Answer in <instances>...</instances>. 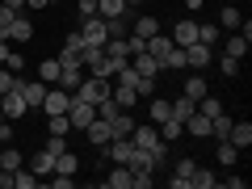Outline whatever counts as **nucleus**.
Masks as SVG:
<instances>
[{"label":"nucleus","mask_w":252,"mask_h":189,"mask_svg":"<svg viewBox=\"0 0 252 189\" xmlns=\"http://www.w3.org/2000/svg\"><path fill=\"white\" fill-rule=\"evenodd\" d=\"M109 84H114V80H97V76H84V80H80V89H76L72 97L89 101V105H101V101L109 97Z\"/></svg>","instance_id":"obj_1"},{"label":"nucleus","mask_w":252,"mask_h":189,"mask_svg":"<svg viewBox=\"0 0 252 189\" xmlns=\"http://www.w3.org/2000/svg\"><path fill=\"white\" fill-rule=\"evenodd\" d=\"M0 114L9 118V122H17L21 114H30V105H26V97H21V89H17V84H13V89L4 93V97H0Z\"/></svg>","instance_id":"obj_2"},{"label":"nucleus","mask_w":252,"mask_h":189,"mask_svg":"<svg viewBox=\"0 0 252 189\" xmlns=\"http://www.w3.org/2000/svg\"><path fill=\"white\" fill-rule=\"evenodd\" d=\"M93 118H97V105H89V101L72 97V105H67V122H72V130H84Z\"/></svg>","instance_id":"obj_3"},{"label":"nucleus","mask_w":252,"mask_h":189,"mask_svg":"<svg viewBox=\"0 0 252 189\" xmlns=\"http://www.w3.org/2000/svg\"><path fill=\"white\" fill-rule=\"evenodd\" d=\"M80 38H84V42H93V46H105V42H109L105 17H89V21H80Z\"/></svg>","instance_id":"obj_4"},{"label":"nucleus","mask_w":252,"mask_h":189,"mask_svg":"<svg viewBox=\"0 0 252 189\" xmlns=\"http://www.w3.org/2000/svg\"><path fill=\"white\" fill-rule=\"evenodd\" d=\"M185 67L189 72H206L210 67V46L206 42H189L185 46Z\"/></svg>","instance_id":"obj_5"},{"label":"nucleus","mask_w":252,"mask_h":189,"mask_svg":"<svg viewBox=\"0 0 252 189\" xmlns=\"http://www.w3.org/2000/svg\"><path fill=\"white\" fill-rule=\"evenodd\" d=\"M67 105H72V93L46 89V97H42V114H46V118H51V114H67Z\"/></svg>","instance_id":"obj_6"},{"label":"nucleus","mask_w":252,"mask_h":189,"mask_svg":"<svg viewBox=\"0 0 252 189\" xmlns=\"http://www.w3.org/2000/svg\"><path fill=\"white\" fill-rule=\"evenodd\" d=\"M130 143L135 147H156V143H164V139H160V130H156V122H135Z\"/></svg>","instance_id":"obj_7"},{"label":"nucleus","mask_w":252,"mask_h":189,"mask_svg":"<svg viewBox=\"0 0 252 189\" xmlns=\"http://www.w3.org/2000/svg\"><path fill=\"white\" fill-rule=\"evenodd\" d=\"M17 89H21V97H26L30 109H42V97H46V84L42 80H21V76H17Z\"/></svg>","instance_id":"obj_8"},{"label":"nucleus","mask_w":252,"mask_h":189,"mask_svg":"<svg viewBox=\"0 0 252 189\" xmlns=\"http://www.w3.org/2000/svg\"><path fill=\"white\" fill-rule=\"evenodd\" d=\"M130 67H135L139 76H147V80H156V76H160V59H156V55H147V51H135V55H130Z\"/></svg>","instance_id":"obj_9"},{"label":"nucleus","mask_w":252,"mask_h":189,"mask_svg":"<svg viewBox=\"0 0 252 189\" xmlns=\"http://www.w3.org/2000/svg\"><path fill=\"white\" fill-rule=\"evenodd\" d=\"M227 143H231L235 152H248V147H252V122H244V118H240V122H231V135H227Z\"/></svg>","instance_id":"obj_10"},{"label":"nucleus","mask_w":252,"mask_h":189,"mask_svg":"<svg viewBox=\"0 0 252 189\" xmlns=\"http://www.w3.org/2000/svg\"><path fill=\"white\" fill-rule=\"evenodd\" d=\"M34 38V21L26 17V13H17V17L9 21V42H30Z\"/></svg>","instance_id":"obj_11"},{"label":"nucleus","mask_w":252,"mask_h":189,"mask_svg":"<svg viewBox=\"0 0 252 189\" xmlns=\"http://www.w3.org/2000/svg\"><path fill=\"white\" fill-rule=\"evenodd\" d=\"M126 168L135 172V177H139V172H156V160H152V152H147V147H135V152L126 156Z\"/></svg>","instance_id":"obj_12"},{"label":"nucleus","mask_w":252,"mask_h":189,"mask_svg":"<svg viewBox=\"0 0 252 189\" xmlns=\"http://www.w3.org/2000/svg\"><path fill=\"white\" fill-rule=\"evenodd\" d=\"M84 135H89V143H97V147H105L109 139H114V135H109V118H93V122L84 126Z\"/></svg>","instance_id":"obj_13"},{"label":"nucleus","mask_w":252,"mask_h":189,"mask_svg":"<svg viewBox=\"0 0 252 189\" xmlns=\"http://www.w3.org/2000/svg\"><path fill=\"white\" fill-rule=\"evenodd\" d=\"M109 97L118 101V109H135L139 105V93L130 89V84H109Z\"/></svg>","instance_id":"obj_14"},{"label":"nucleus","mask_w":252,"mask_h":189,"mask_svg":"<svg viewBox=\"0 0 252 189\" xmlns=\"http://www.w3.org/2000/svg\"><path fill=\"white\" fill-rule=\"evenodd\" d=\"M185 135H193V139H210V118L193 109V114L185 118Z\"/></svg>","instance_id":"obj_15"},{"label":"nucleus","mask_w":252,"mask_h":189,"mask_svg":"<svg viewBox=\"0 0 252 189\" xmlns=\"http://www.w3.org/2000/svg\"><path fill=\"white\" fill-rule=\"evenodd\" d=\"M105 185H109V189H130V185H135V172L126 168V164H114L109 177H105Z\"/></svg>","instance_id":"obj_16"},{"label":"nucleus","mask_w":252,"mask_h":189,"mask_svg":"<svg viewBox=\"0 0 252 189\" xmlns=\"http://www.w3.org/2000/svg\"><path fill=\"white\" fill-rule=\"evenodd\" d=\"M130 130H135V118L126 114V109H118V114L109 118V135H114V139H126Z\"/></svg>","instance_id":"obj_17"},{"label":"nucleus","mask_w":252,"mask_h":189,"mask_svg":"<svg viewBox=\"0 0 252 189\" xmlns=\"http://www.w3.org/2000/svg\"><path fill=\"white\" fill-rule=\"evenodd\" d=\"M172 118V101H164V97H152V105H147V122H168Z\"/></svg>","instance_id":"obj_18"},{"label":"nucleus","mask_w":252,"mask_h":189,"mask_svg":"<svg viewBox=\"0 0 252 189\" xmlns=\"http://www.w3.org/2000/svg\"><path fill=\"white\" fill-rule=\"evenodd\" d=\"M26 168L34 172V177H51V172H55V156H51V152H46V147H42V152H38L34 160L26 164Z\"/></svg>","instance_id":"obj_19"},{"label":"nucleus","mask_w":252,"mask_h":189,"mask_svg":"<svg viewBox=\"0 0 252 189\" xmlns=\"http://www.w3.org/2000/svg\"><path fill=\"white\" fill-rule=\"evenodd\" d=\"M172 46H177V42H172L168 34H152V38L143 42V51H147V55H156V59H164V55H168Z\"/></svg>","instance_id":"obj_20"},{"label":"nucleus","mask_w":252,"mask_h":189,"mask_svg":"<svg viewBox=\"0 0 252 189\" xmlns=\"http://www.w3.org/2000/svg\"><path fill=\"white\" fill-rule=\"evenodd\" d=\"M21 164H26V156H21L17 147H9V143L0 147V172H17Z\"/></svg>","instance_id":"obj_21"},{"label":"nucleus","mask_w":252,"mask_h":189,"mask_svg":"<svg viewBox=\"0 0 252 189\" xmlns=\"http://www.w3.org/2000/svg\"><path fill=\"white\" fill-rule=\"evenodd\" d=\"M109 160H114V164H126V156H130V152H135V143H130V135H126V139H109Z\"/></svg>","instance_id":"obj_22"},{"label":"nucleus","mask_w":252,"mask_h":189,"mask_svg":"<svg viewBox=\"0 0 252 189\" xmlns=\"http://www.w3.org/2000/svg\"><path fill=\"white\" fill-rule=\"evenodd\" d=\"M172 42H177V46L198 42V21H177V34H172Z\"/></svg>","instance_id":"obj_23"},{"label":"nucleus","mask_w":252,"mask_h":189,"mask_svg":"<svg viewBox=\"0 0 252 189\" xmlns=\"http://www.w3.org/2000/svg\"><path fill=\"white\" fill-rule=\"evenodd\" d=\"M215 185H219V177H215L210 168H202V164H198V168H193V177H189V189H215Z\"/></svg>","instance_id":"obj_24"},{"label":"nucleus","mask_w":252,"mask_h":189,"mask_svg":"<svg viewBox=\"0 0 252 189\" xmlns=\"http://www.w3.org/2000/svg\"><path fill=\"white\" fill-rule=\"evenodd\" d=\"M240 4H231V0H227V9H219V30H235L240 26Z\"/></svg>","instance_id":"obj_25"},{"label":"nucleus","mask_w":252,"mask_h":189,"mask_svg":"<svg viewBox=\"0 0 252 189\" xmlns=\"http://www.w3.org/2000/svg\"><path fill=\"white\" fill-rule=\"evenodd\" d=\"M42 185V177H34V172L26 168V164H21L17 172H13V189H38Z\"/></svg>","instance_id":"obj_26"},{"label":"nucleus","mask_w":252,"mask_h":189,"mask_svg":"<svg viewBox=\"0 0 252 189\" xmlns=\"http://www.w3.org/2000/svg\"><path fill=\"white\" fill-rule=\"evenodd\" d=\"M130 34H135V38H143V42H147L152 34H160V21H156V17H135V30H130Z\"/></svg>","instance_id":"obj_27"},{"label":"nucleus","mask_w":252,"mask_h":189,"mask_svg":"<svg viewBox=\"0 0 252 189\" xmlns=\"http://www.w3.org/2000/svg\"><path fill=\"white\" fill-rule=\"evenodd\" d=\"M122 13H130L126 0H97V17H122Z\"/></svg>","instance_id":"obj_28"},{"label":"nucleus","mask_w":252,"mask_h":189,"mask_svg":"<svg viewBox=\"0 0 252 189\" xmlns=\"http://www.w3.org/2000/svg\"><path fill=\"white\" fill-rule=\"evenodd\" d=\"M156 130H160V139H164V143H177V139L185 135V126H181L177 118H168V122H160V126H156Z\"/></svg>","instance_id":"obj_29"},{"label":"nucleus","mask_w":252,"mask_h":189,"mask_svg":"<svg viewBox=\"0 0 252 189\" xmlns=\"http://www.w3.org/2000/svg\"><path fill=\"white\" fill-rule=\"evenodd\" d=\"M206 93H210V84L202 80V76H185V97H189V101H198V97H206Z\"/></svg>","instance_id":"obj_30"},{"label":"nucleus","mask_w":252,"mask_h":189,"mask_svg":"<svg viewBox=\"0 0 252 189\" xmlns=\"http://www.w3.org/2000/svg\"><path fill=\"white\" fill-rule=\"evenodd\" d=\"M198 109V101H189V97H181V101H172V118H177L181 126H185V118Z\"/></svg>","instance_id":"obj_31"},{"label":"nucleus","mask_w":252,"mask_h":189,"mask_svg":"<svg viewBox=\"0 0 252 189\" xmlns=\"http://www.w3.org/2000/svg\"><path fill=\"white\" fill-rule=\"evenodd\" d=\"M76 168H80V160H76L72 152H59V156H55V172H67V177H72Z\"/></svg>","instance_id":"obj_32"},{"label":"nucleus","mask_w":252,"mask_h":189,"mask_svg":"<svg viewBox=\"0 0 252 189\" xmlns=\"http://www.w3.org/2000/svg\"><path fill=\"white\" fill-rule=\"evenodd\" d=\"M38 80H42V84H55V80H59V59H42V67H38Z\"/></svg>","instance_id":"obj_33"},{"label":"nucleus","mask_w":252,"mask_h":189,"mask_svg":"<svg viewBox=\"0 0 252 189\" xmlns=\"http://www.w3.org/2000/svg\"><path fill=\"white\" fill-rule=\"evenodd\" d=\"M223 55H231V59H244V55H248V38H244V34L227 38V51H223Z\"/></svg>","instance_id":"obj_34"},{"label":"nucleus","mask_w":252,"mask_h":189,"mask_svg":"<svg viewBox=\"0 0 252 189\" xmlns=\"http://www.w3.org/2000/svg\"><path fill=\"white\" fill-rule=\"evenodd\" d=\"M215 156H219V164H223V168H231V164L240 160V152H235V147L227 143V139H219V152H215Z\"/></svg>","instance_id":"obj_35"},{"label":"nucleus","mask_w":252,"mask_h":189,"mask_svg":"<svg viewBox=\"0 0 252 189\" xmlns=\"http://www.w3.org/2000/svg\"><path fill=\"white\" fill-rule=\"evenodd\" d=\"M198 42H206V46L219 42V26L215 21H198Z\"/></svg>","instance_id":"obj_36"},{"label":"nucleus","mask_w":252,"mask_h":189,"mask_svg":"<svg viewBox=\"0 0 252 189\" xmlns=\"http://www.w3.org/2000/svg\"><path fill=\"white\" fill-rule=\"evenodd\" d=\"M198 114H206V118L223 114V101H219V97H210V93H206V97H198Z\"/></svg>","instance_id":"obj_37"},{"label":"nucleus","mask_w":252,"mask_h":189,"mask_svg":"<svg viewBox=\"0 0 252 189\" xmlns=\"http://www.w3.org/2000/svg\"><path fill=\"white\" fill-rule=\"evenodd\" d=\"M105 30H109V38H126V30H130L126 13H122V17H105Z\"/></svg>","instance_id":"obj_38"},{"label":"nucleus","mask_w":252,"mask_h":189,"mask_svg":"<svg viewBox=\"0 0 252 189\" xmlns=\"http://www.w3.org/2000/svg\"><path fill=\"white\" fill-rule=\"evenodd\" d=\"M46 126H51V135H67V130H72L67 114H51V118H46Z\"/></svg>","instance_id":"obj_39"},{"label":"nucleus","mask_w":252,"mask_h":189,"mask_svg":"<svg viewBox=\"0 0 252 189\" xmlns=\"http://www.w3.org/2000/svg\"><path fill=\"white\" fill-rule=\"evenodd\" d=\"M76 13H80V21L97 17V0H76Z\"/></svg>","instance_id":"obj_40"},{"label":"nucleus","mask_w":252,"mask_h":189,"mask_svg":"<svg viewBox=\"0 0 252 189\" xmlns=\"http://www.w3.org/2000/svg\"><path fill=\"white\" fill-rule=\"evenodd\" d=\"M219 72H223V76H240V59L223 55V59H219Z\"/></svg>","instance_id":"obj_41"},{"label":"nucleus","mask_w":252,"mask_h":189,"mask_svg":"<svg viewBox=\"0 0 252 189\" xmlns=\"http://www.w3.org/2000/svg\"><path fill=\"white\" fill-rule=\"evenodd\" d=\"M13 84H17V76H9V67H0V97H4Z\"/></svg>","instance_id":"obj_42"},{"label":"nucleus","mask_w":252,"mask_h":189,"mask_svg":"<svg viewBox=\"0 0 252 189\" xmlns=\"http://www.w3.org/2000/svg\"><path fill=\"white\" fill-rule=\"evenodd\" d=\"M4 67H9V72H21V67H26V59H21L17 51H9V59H4Z\"/></svg>","instance_id":"obj_43"},{"label":"nucleus","mask_w":252,"mask_h":189,"mask_svg":"<svg viewBox=\"0 0 252 189\" xmlns=\"http://www.w3.org/2000/svg\"><path fill=\"white\" fill-rule=\"evenodd\" d=\"M13 17H17V13H13V9H9V4H0V26H9V21H13Z\"/></svg>","instance_id":"obj_44"},{"label":"nucleus","mask_w":252,"mask_h":189,"mask_svg":"<svg viewBox=\"0 0 252 189\" xmlns=\"http://www.w3.org/2000/svg\"><path fill=\"white\" fill-rule=\"evenodd\" d=\"M0 4H9L13 13H26V0H0Z\"/></svg>","instance_id":"obj_45"},{"label":"nucleus","mask_w":252,"mask_h":189,"mask_svg":"<svg viewBox=\"0 0 252 189\" xmlns=\"http://www.w3.org/2000/svg\"><path fill=\"white\" fill-rule=\"evenodd\" d=\"M51 0H26V9H46Z\"/></svg>","instance_id":"obj_46"},{"label":"nucleus","mask_w":252,"mask_h":189,"mask_svg":"<svg viewBox=\"0 0 252 189\" xmlns=\"http://www.w3.org/2000/svg\"><path fill=\"white\" fill-rule=\"evenodd\" d=\"M4 59H9V42H0V67H4Z\"/></svg>","instance_id":"obj_47"},{"label":"nucleus","mask_w":252,"mask_h":189,"mask_svg":"<svg viewBox=\"0 0 252 189\" xmlns=\"http://www.w3.org/2000/svg\"><path fill=\"white\" fill-rule=\"evenodd\" d=\"M202 4H206V0H185V9H202Z\"/></svg>","instance_id":"obj_48"},{"label":"nucleus","mask_w":252,"mask_h":189,"mask_svg":"<svg viewBox=\"0 0 252 189\" xmlns=\"http://www.w3.org/2000/svg\"><path fill=\"white\" fill-rule=\"evenodd\" d=\"M0 122H4V114H0Z\"/></svg>","instance_id":"obj_49"},{"label":"nucleus","mask_w":252,"mask_h":189,"mask_svg":"<svg viewBox=\"0 0 252 189\" xmlns=\"http://www.w3.org/2000/svg\"><path fill=\"white\" fill-rule=\"evenodd\" d=\"M51 4H59V0H51Z\"/></svg>","instance_id":"obj_50"},{"label":"nucleus","mask_w":252,"mask_h":189,"mask_svg":"<svg viewBox=\"0 0 252 189\" xmlns=\"http://www.w3.org/2000/svg\"><path fill=\"white\" fill-rule=\"evenodd\" d=\"M231 4H240V0H231Z\"/></svg>","instance_id":"obj_51"},{"label":"nucleus","mask_w":252,"mask_h":189,"mask_svg":"<svg viewBox=\"0 0 252 189\" xmlns=\"http://www.w3.org/2000/svg\"><path fill=\"white\" fill-rule=\"evenodd\" d=\"M0 147H4V143H0Z\"/></svg>","instance_id":"obj_52"}]
</instances>
